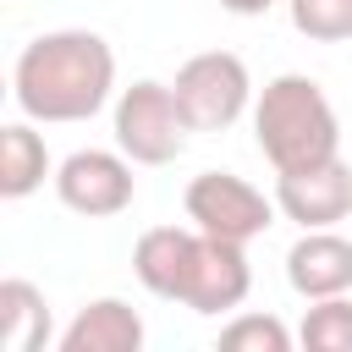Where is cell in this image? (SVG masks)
<instances>
[{"label": "cell", "mask_w": 352, "mask_h": 352, "mask_svg": "<svg viewBox=\"0 0 352 352\" xmlns=\"http://www.w3.org/2000/svg\"><path fill=\"white\" fill-rule=\"evenodd\" d=\"M116 94V50L88 28H55L22 44L11 66V99L28 121H88Z\"/></svg>", "instance_id": "6da1fadb"}, {"label": "cell", "mask_w": 352, "mask_h": 352, "mask_svg": "<svg viewBox=\"0 0 352 352\" xmlns=\"http://www.w3.org/2000/svg\"><path fill=\"white\" fill-rule=\"evenodd\" d=\"M253 143L280 170H308L341 154V121L324 99V88L302 72H280L253 99Z\"/></svg>", "instance_id": "7a4b0ae2"}, {"label": "cell", "mask_w": 352, "mask_h": 352, "mask_svg": "<svg viewBox=\"0 0 352 352\" xmlns=\"http://www.w3.org/2000/svg\"><path fill=\"white\" fill-rule=\"evenodd\" d=\"M187 132L192 126H187L170 82L138 77L132 88L116 94V148L132 165H170L187 148Z\"/></svg>", "instance_id": "3957f363"}, {"label": "cell", "mask_w": 352, "mask_h": 352, "mask_svg": "<svg viewBox=\"0 0 352 352\" xmlns=\"http://www.w3.org/2000/svg\"><path fill=\"white\" fill-rule=\"evenodd\" d=\"M170 88H176V104L192 132H226L253 104V77H248L242 55H231V50H204V55L182 60Z\"/></svg>", "instance_id": "277c9868"}, {"label": "cell", "mask_w": 352, "mask_h": 352, "mask_svg": "<svg viewBox=\"0 0 352 352\" xmlns=\"http://www.w3.org/2000/svg\"><path fill=\"white\" fill-rule=\"evenodd\" d=\"M182 209L198 231L209 236H226V242H253L275 226V198H264L248 176L236 170H198L182 192Z\"/></svg>", "instance_id": "5b68a950"}, {"label": "cell", "mask_w": 352, "mask_h": 352, "mask_svg": "<svg viewBox=\"0 0 352 352\" xmlns=\"http://www.w3.org/2000/svg\"><path fill=\"white\" fill-rule=\"evenodd\" d=\"M132 192H138V176H132V160L116 148H77L55 165V198L82 214V220H110L121 209H132Z\"/></svg>", "instance_id": "8992f818"}, {"label": "cell", "mask_w": 352, "mask_h": 352, "mask_svg": "<svg viewBox=\"0 0 352 352\" xmlns=\"http://www.w3.org/2000/svg\"><path fill=\"white\" fill-rule=\"evenodd\" d=\"M275 204L286 220H297L302 231H324V226H341L352 214V165L336 154L324 165H308V170H280L275 176Z\"/></svg>", "instance_id": "52a82bcc"}, {"label": "cell", "mask_w": 352, "mask_h": 352, "mask_svg": "<svg viewBox=\"0 0 352 352\" xmlns=\"http://www.w3.org/2000/svg\"><path fill=\"white\" fill-rule=\"evenodd\" d=\"M242 248H248V242H226V236H209V231L198 236L192 280H187V292H182V302H187L192 314L214 319V314H231V308L248 302V292H253V264H248Z\"/></svg>", "instance_id": "ba28073f"}, {"label": "cell", "mask_w": 352, "mask_h": 352, "mask_svg": "<svg viewBox=\"0 0 352 352\" xmlns=\"http://www.w3.org/2000/svg\"><path fill=\"white\" fill-rule=\"evenodd\" d=\"M198 226H148L132 248V275L143 280V292L182 302L187 280H192V258H198Z\"/></svg>", "instance_id": "9c48e42d"}, {"label": "cell", "mask_w": 352, "mask_h": 352, "mask_svg": "<svg viewBox=\"0 0 352 352\" xmlns=\"http://www.w3.org/2000/svg\"><path fill=\"white\" fill-rule=\"evenodd\" d=\"M286 280L297 297H336V292H352V242L336 236L330 226L324 231H302L292 248H286Z\"/></svg>", "instance_id": "30bf717a"}, {"label": "cell", "mask_w": 352, "mask_h": 352, "mask_svg": "<svg viewBox=\"0 0 352 352\" xmlns=\"http://www.w3.org/2000/svg\"><path fill=\"white\" fill-rule=\"evenodd\" d=\"M55 341L60 352H143V319L121 297H94Z\"/></svg>", "instance_id": "8fae6325"}, {"label": "cell", "mask_w": 352, "mask_h": 352, "mask_svg": "<svg viewBox=\"0 0 352 352\" xmlns=\"http://www.w3.org/2000/svg\"><path fill=\"white\" fill-rule=\"evenodd\" d=\"M50 336H55V324H50L44 292L22 275L0 280V346L6 352H38V346H50Z\"/></svg>", "instance_id": "7c38bea8"}, {"label": "cell", "mask_w": 352, "mask_h": 352, "mask_svg": "<svg viewBox=\"0 0 352 352\" xmlns=\"http://www.w3.org/2000/svg\"><path fill=\"white\" fill-rule=\"evenodd\" d=\"M50 170H55V165H50L44 138H38L28 121H11V126L0 132V198H28V192H38Z\"/></svg>", "instance_id": "4fadbf2b"}, {"label": "cell", "mask_w": 352, "mask_h": 352, "mask_svg": "<svg viewBox=\"0 0 352 352\" xmlns=\"http://www.w3.org/2000/svg\"><path fill=\"white\" fill-rule=\"evenodd\" d=\"M297 341L308 352H352V297L336 292V297H314L302 324H297Z\"/></svg>", "instance_id": "5bb4252c"}, {"label": "cell", "mask_w": 352, "mask_h": 352, "mask_svg": "<svg viewBox=\"0 0 352 352\" xmlns=\"http://www.w3.org/2000/svg\"><path fill=\"white\" fill-rule=\"evenodd\" d=\"M286 16L314 44H346L352 38V0H286Z\"/></svg>", "instance_id": "9a60e30c"}, {"label": "cell", "mask_w": 352, "mask_h": 352, "mask_svg": "<svg viewBox=\"0 0 352 352\" xmlns=\"http://www.w3.org/2000/svg\"><path fill=\"white\" fill-rule=\"evenodd\" d=\"M220 346L226 352H286L292 330L275 314H236L231 324H220Z\"/></svg>", "instance_id": "2e32d148"}, {"label": "cell", "mask_w": 352, "mask_h": 352, "mask_svg": "<svg viewBox=\"0 0 352 352\" xmlns=\"http://www.w3.org/2000/svg\"><path fill=\"white\" fill-rule=\"evenodd\" d=\"M275 0H220V11H231V16H264Z\"/></svg>", "instance_id": "e0dca14e"}]
</instances>
